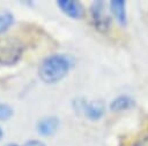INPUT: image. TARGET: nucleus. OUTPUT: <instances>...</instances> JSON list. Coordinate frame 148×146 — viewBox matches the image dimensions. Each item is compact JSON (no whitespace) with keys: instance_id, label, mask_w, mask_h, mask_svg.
<instances>
[{"instance_id":"f257e3e1","label":"nucleus","mask_w":148,"mask_h":146,"mask_svg":"<svg viewBox=\"0 0 148 146\" xmlns=\"http://www.w3.org/2000/svg\"><path fill=\"white\" fill-rule=\"evenodd\" d=\"M73 66L72 60L64 54H51L45 56L38 66V76L46 84L61 80Z\"/></svg>"},{"instance_id":"f03ea898","label":"nucleus","mask_w":148,"mask_h":146,"mask_svg":"<svg viewBox=\"0 0 148 146\" xmlns=\"http://www.w3.org/2000/svg\"><path fill=\"white\" fill-rule=\"evenodd\" d=\"M24 52V44L15 38L3 36L0 37V66L10 67L16 64Z\"/></svg>"},{"instance_id":"7ed1b4c3","label":"nucleus","mask_w":148,"mask_h":146,"mask_svg":"<svg viewBox=\"0 0 148 146\" xmlns=\"http://www.w3.org/2000/svg\"><path fill=\"white\" fill-rule=\"evenodd\" d=\"M91 22L95 29L99 32L106 33L111 26V16L106 13L104 1H94L90 6Z\"/></svg>"},{"instance_id":"20e7f679","label":"nucleus","mask_w":148,"mask_h":146,"mask_svg":"<svg viewBox=\"0 0 148 146\" xmlns=\"http://www.w3.org/2000/svg\"><path fill=\"white\" fill-rule=\"evenodd\" d=\"M74 106L76 109H81L84 116L90 121H98L102 118L105 112L104 102L101 100H92L90 102H86L84 100H75Z\"/></svg>"},{"instance_id":"39448f33","label":"nucleus","mask_w":148,"mask_h":146,"mask_svg":"<svg viewBox=\"0 0 148 146\" xmlns=\"http://www.w3.org/2000/svg\"><path fill=\"white\" fill-rule=\"evenodd\" d=\"M58 8L73 20H81L84 17L83 5L77 0H58Z\"/></svg>"},{"instance_id":"423d86ee","label":"nucleus","mask_w":148,"mask_h":146,"mask_svg":"<svg viewBox=\"0 0 148 146\" xmlns=\"http://www.w3.org/2000/svg\"><path fill=\"white\" fill-rule=\"evenodd\" d=\"M59 124H60V121L57 116H46V117L40 118L37 122L36 129L39 135L49 137L57 131Z\"/></svg>"},{"instance_id":"0eeeda50","label":"nucleus","mask_w":148,"mask_h":146,"mask_svg":"<svg viewBox=\"0 0 148 146\" xmlns=\"http://www.w3.org/2000/svg\"><path fill=\"white\" fill-rule=\"evenodd\" d=\"M110 10L111 15L116 18V21L125 26L127 23V13H126V1L124 0H111L110 1Z\"/></svg>"},{"instance_id":"6e6552de","label":"nucleus","mask_w":148,"mask_h":146,"mask_svg":"<svg viewBox=\"0 0 148 146\" xmlns=\"http://www.w3.org/2000/svg\"><path fill=\"white\" fill-rule=\"evenodd\" d=\"M134 105H135V101L132 97L123 94V95L116 97L110 102V109L112 112H124V110L132 108Z\"/></svg>"},{"instance_id":"1a4fd4ad","label":"nucleus","mask_w":148,"mask_h":146,"mask_svg":"<svg viewBox=\"0 0 148 146\" xmlns=\"http://www.w3.org/2000/svg\"><path fill=\"white\" fill-rule=\"evenodd\" d=\"M14 23V15L7 9L0 10V34L5 33Z\"/></svg>"},{"instance_id":"9d476101","label":"nucleus","mask_w":148,"mask_h":146,"mask_svg":"<svg viewBox=\"0 0 148 146\" xmlns=\"http://www.w3.org/2000/svg\"><path fill=\"white\" fill-rule=\"evenodd\" d=\"M14 114V109L10 105L0 102V121H7L9 120Z\"/></svg>"},{"instance_id":"9b49d317","label":"nucleus","mask_w":148,"mask_h":146,"mask_svg":"<svg viewBox=\"0 0 148 146\" xmlns=\"http://www.w3.org/2000/svg\"><path fill=\"white\" fill-rule=\"evenodd\" d=\"M131 146H148V131L140 135L133 143Z\"/></svg>"},{"instance_id":"f8f14e48","label":"nucleus","mask_w":148,"mask_h":146,"mask_svg":"<svg viewBox=\"0 0 148 146\" xmlns=\"http://www.w3.org/2000/svg\"><path fill=\"white\" fill-rule=\"evenodd\" d=\"M23 146H46V145L38 139H30V140L25 141Z\"/></svg>"},{"instance_id":"ddd939ff","label":"nucleus","mask_w":148,"mask_h":146,"mask_svg":"<svg viewBox=\"0 0 148 146\" xmlns=\"http://www.w3.org/2000/svg\"><path fill=\"white\" fill-rule=\"evenodd\" d=\"M2 137H3V130H2L1 126H0V139H2Z\"/></svg>"},{"instance_id":"4468645a","label":"nucleus","mask_w":148,"mask_h":146,"mask_svg":"<svg viewBox=\"0 0 148 146\" xmlns=\"http://www.w3.org/2000/svg\"><path fill=\"white\" fill-rule=\"evenodd\" d=\"M6 146H18V145H16V144H14V143H10V144H7Z\"/></svg>"}]
</instances>
